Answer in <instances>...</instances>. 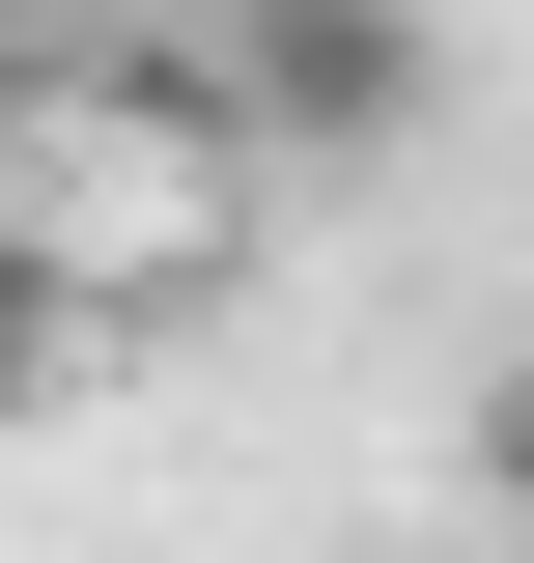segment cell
<instances>
[{
  "mask_svg": "<svg viewBox=\"0 0 534 563\" xmlns=\"http://www.w3.org/2000/svg\"><path fill=\"white\" fill-rule=\"evenodd\" d=\"M225 141H281V169H394L422 113H450V29L422 0H225Z\"/></svg>",
  "mask_w": 534,
  "mask_h": 563,
  "instance_id": "cell-1",
  "label": "cell"
},
{
  "mask_svg": "<svg viewBox=\"0 0 534 563\" xmlns=\"http://www.w3.org/2000/svg\"><path fill=\"white\" fill-rule=\"evenodd\" d=\"M57 339H85V254H57V225H0V422L57 395Z\"/></svg>",
  "mask_w": 534,
  "mask_h": 563,
  "instance_id": "cell-2",
  "label": "cell"
},
{
  "mask_svg": "<svg viewBox=\"0 0 534 563\" xmlns=\"http://www.w3.org/2000/svg\"><path fill=\"white\" fill-rule=\"evenodd\" d=\"M478 507H507V536H534V339L478 366Z\"/></svg>",
  "mask_w": 534,
  "mask_h": 563,
  "instance_id": "cell-3",
  "label": "cell"
}]
</instances>
